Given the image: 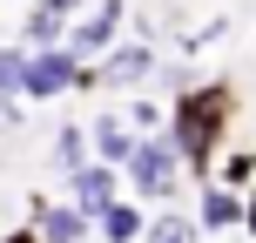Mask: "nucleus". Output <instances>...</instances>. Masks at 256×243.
<instances>
[{
    "label": "nucleus",
    "mask_w": 256,
    "mask_h": 243,
    "mask_svg": "<svg viewBox=\"0 0 256 243\" xmlns=\"http://www.w3.org/2000/svg\"><path fill=\"white\" fill-rule=\"evenodd\" d=\"M128 128H135V135H155V128H162V108L142 102V95H128Z\"/></svg>",
    "instance_id": "f3484780"
},
{
    "label": "nucleus",
    "mask_w": 256,
    "mask_h": 243,
    "mask_svg": "<svg viewBox=\"0 0 256 243\" xmlns=\"http://www.w3.org/2000/svg\"><path fill=\"white\" fill-rule=\"evenodd\" d=\"M81 7H88V0H27V14H20V41H27V48H61L68 27L81 21Z\"/></svg>",
    "instance_id": "0eeeda50"
},
{
    "label": "nucleus",
    "mask_w": 256,
    "mask_h": 243,
    "mask_svg": "<svg viewBox=\"0 0 256 243\" xmlns=\"http://www.w3.org/2000/svg\"><path fill=\"white\" fill-rule=\"evenodd\" d=\"M20 128V95H0V135H14Z\"/></svg>",
    "instance_id": "a211bd4d"
},
{
    "label": "nucleus",
    "mask_w": 256,
    "mask_h": 243,
    "mask_svg": "<svg viewBox=\"0 0 256 243\" xmlns=\"http://www.w3.org/2000/svg\"><path fill=\"white\" fill-rule=\"evenodd\" d=\"M68 203H74L81 216L102 223L108 209L122 203V169H115V162H88V169H74V176H68Z\"/></svg>",
    "instance_id": "423d86ee"
},
{
    "label": "nucleus",
    "mask_w": 256,
    "mask_h": 243,
    "mask_svg": "<svg viewBox=\"0 0 256 243\" xmlns=\"http://www.w3.org/2000/svg\"><path fill=\"white\" fill-rule=\"evenodd\" d=\"M196 216H202V230H236V223H250V196L230 189V182H216V189L196 196Z\"/></svg>",
    "instance_id": "9d476101"
},
{
    "label": "nucleus",
    "mask_w": 256,
    "mask_h": 243,
    "mask_svg": "<svg viewBox=\"0 0 256 243\" xmlns=\"http://www.w3.org/2000/svg\"><path fill=\"white\" fill-rule=\"evenodd\" d=\"M122 21H128V0H88V7H81V21L68 27L61 48L74 54V61H102V54L122 41Z\"/></svg>",
    "instance_id": "20e7f679"
},
{
    "label": "nucleus",
    "mask_w": 256,
    "mask_h": 243,
    "mask_svg": "<svg viewBox=\"0 0 256 243\" xmlns=\"http://www.w3.org/2000/svg\"><path fill=\"white\" fill-rule=\"evenodd\" d=\"M216 176L230 182V189H243V196H250V189H256V155H250V149H236V155H222V169H216Z\"/></svg>",
    "instance_id": "2eb2a0df"
},
{
    "label": "nucleus",
    "mask_w": 256,
    "mask_h": 243,
    "mask_svg": "<svg viewBox=\"0 0 256 243\" xmlns=\"http://www.w3.org/2000/svg\"><path fill=\"white\" fill-rule=\"evenodd\" d=\"M162 68V54H155V41H115V48L102 54V61L81 68V88H102V95H135L142 81Z\"/></svg>",
    "instance_id": "7ed1b4c3"
},
{
    "label": "nucleus",
    "mask_w": 256,
    "mask_h": 243,
    "mask_svg": "<svg viewBox=\"0 0 256 243\" xmlns=\"http://www.w3.org/2000/svg\"><path fill=\"white\" fill-rule=\"evenodd\" d=\"M27 230L40 243H81L94 230V216H81L74 203H54V196H27Z\"/></svg>",
    "instance_id": "6e6552de"
},
{
    "label": "nucleus",
    "mask_w": 256,
    "mask_h": 243,
    "mask_svg": "<svg viewBox=\"0 0 256 243\" xmlns=\"http://www.w3.org/2000/svg\"><path fill=\"white\" fill-rule=\"evenodd\" d=\"M142 243H202V216L196 209H162V216H148V236Z\"/></svg>",
    "instance_id": "f8f14e48"
},
{
    "label": "nucleus",
    "mask_w": 256,
    "mask_h": 243,
    "mask_svg": "<svg viewBox=\"0 0 256 243\" xmlns=\"http://www.w3.org/2000/svg\"><path fill=\"white\" fill-rule=\"evenodd\" d=\"M94 230H102V243H142V236H148V216H142V209L122 196V203L108 209V216L94 223Z\"/></svg>",
    "instance_id": "ddd939ff"
},
{
    "label": "nucleus",
    "mask_w": 256,
    "mask_h": 243,
    "mask_svg": "<svg viewBox=\"0 0 256 243\" xmlns=\"http://www.w3.org/2000/svg\"><path fill=\"white\" fill-rule=\"evenodd\" d=\"M88 135H94V162H115V169H128V155L142 149V135L128 128V115H122V108L94 115V122H88Z\"/></svg>",
    "instance_id": "1a4fd4ad"
},
{
    "label": "nucleus",
    "mask_w": 256,
    "mask_h": 243,
    "mask_svg": "<svg viewBox=\"0 0 256 243\" xmlns=\"http://www.w3.org/2000/svg\"><path fill=\"white\" fill-rule=\"evenodd\" d=\"M250 236H256V189H250Z\"/></svg>",
    "instance_id": "6ab92c4d"
},
{
    "label": "nucleus",
    "mask_w": 256,
    "mask_h": 243,
    "mask_svg": "<svg viewBox=\"0 0 256 243\" xmlns=\"http://www.w3.org/2000/svg\"><path fill=\"white\" fill-rule=\"evenodd\" d=\"M230 115H236V88L230 81H202V88H182L168 102V135H176V149H182L189 169H209V155L222 149Z\"/></svg>",
    "instance_id": "f257e3e1"
},
{
    "label": "nucleus",
    "mask_w": 256,
    "mask_h": 243,
    "mask_svg": "<svg viewBox=\"0 0 256 243\" xmlns=\"http://www.w3.org/2000/svg\"><path fill=\"white\" fill-rule=\"evenodd\" d=\"M27 61H34L27 41H0V95H20L27 88Z\"/></svg>",
    "instance_id": "4468645a"
},
{
    "label": "nucleus",
    "mask_w": 256,
    "mask_h": 243,
    "mask_svg": "<svg viewBox=\"0 0 256 243\" xmlns=\"http://www.w3.org/2000/svg\"><path fill=\"white\" fill-rule=\"evenodd\" d=\"M182 149H176V135H142V149L128 155V189L142 196V203H176L182 196Z\"/></svg>",
    "instance_id": "f03ea898"
},
{
    "label": "nucleus",
    "mask_w": 256,
    "mask_h": 243,
    "mask_svg": "<svg viewBox=\"0 0 256 243\" xmlns=\"http://www.w3.org/2000/svg\"><path fill=\"white\" fill-rule=\"evenodd\" d=\"M222 34H230V21H222V14H216V21H202V27H196V34H182L176 48H182V54H202V48H216Z\"/></svg>",
    "instance_id": "dca6fc26"
},
{
    "label": "nucleus",
    "mask_w": 256,
    "mask_h": 243,
    "mask_svg": "<svg viewBox=\"0 0 256 243\" xmlns=\"http://www.w3.org/2000/svg\"><path fill=\"white\" fill-rule=\"evenodd\" d=\"M81 68H88V61H74L68 48H34L20 102H54V95H74V88H81Z\"/></svg>",
    "instance_id": "39448f33"
},
{
    "label": "nucleus",
    "mask_w": 256,
    "mask_h": 243,
    "mask_svg": "<svg viewBox=\"0 0 256 243\" xmlns=\"http://www.w3.org/2000/svg\"><path fill=\"white\" fill-rule=\"evenodd\" d=\"M88 162H94V135H88V122L54 128V169H61V176H74V169H88Z\"/></svg>",
    "instance_id": "9b49d317"
}]
</instances>
